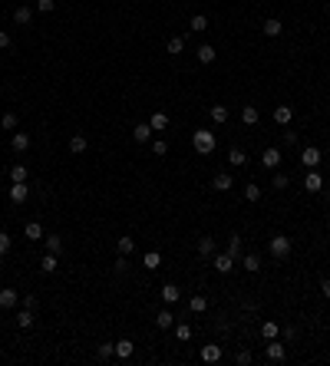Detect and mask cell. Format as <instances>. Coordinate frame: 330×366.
<instances>
[{
	"label": "cell",
	"instance_id": "cell-25",
	"mask_svg": "<svg viewBox=\"0 0 330 366\" xmlns=\"http://www.w3.org/2000/svg\"><path fill=\"white\" fill-rule=\"evenodd\" d=\"M261 336H264V340H277V336H281V327H277L274 320H264V323H261Z\"/></svg>",
	"mask_w": 330,
	"mask_h": 366
},
{
	"label": "cell",
	"instance_id": "cell-55",
	"mask_svg": "<svg viewBox=\"0 0 330 366\" xmlns=\"http://www.w3.org/2000/svg\"><path fill=\"white\" fill-rule=\"evenodd\" d=\"M327 175H330V172H327Z\"/></svg>",
	"mask_w": 330,
	"mask_h": 366
},
{
	"label": "cell",
	"instance_id": "cell-47",
	"mask_svg": "<svg viewBox=\"0 0 330 366\" xmlns=\"http://www.w3.org/2000/svg\"><path fill=\"white\" fill-rule=\"evenodd\" d=\"M112 271H116V274H125V271H129V261H125V254H119V257H116Z\"/></svg>",
	"mask_w": 330,
	"mask_h": 366
},
{
	"label": "cell",
	"instance_id": "cell-51",
	"mask_svg": "<svg viewBox=\"0 0 330 366\" xmlns=\"http://www.w3.org/2000/svg\"><path fill=\"white\" fill-rule=\"evenodd\" d=\"M284 145H297V132H284Z\"/></svg>",
	"mask_w": 330,
	"mask_h": 366
},
{
	"label": "cell",
	"instance_id": "cell-43",
	"mask_svg": "<svg viewBox=\"0 0 330 366\" xmlns=\"http://www.w3.org/2000/svg\"><path fill=\"white\" fill-rule=\"evenodd\" d=\"M244 198H248L251 205H255V201H261V188H258V185H244Z\"/></svg>",
	"mask_w": 330,
	"mask_h": 366
},
{
	"label": "cell",
	"instance_id": "cell-17",
	"mask_svg": "<svg viewBox=\"0 0 330 366\" xmlns=\"http://www.w3.org/2000/svg\"><path fill=\"white\" fill-rule=\"evenodd\" d=\"M159 294H162L165 304H179V300H182V291L175 284H162V291H159Z\"/></svg>",
	"mask_w": 330,
	"mask_h": 366
},
{
	"label": "cell",
	"instance_id": "cell-9",
	"mask_svg": "<svg viewBox=\"0 0 330 366\" xmlns=\"http://www.w3.org/2000/svg\"><path fill=\"white\" fill-rule=\"evenodd\" d=\"M221 343H205V347H201V360L205 363H218L221 360Z\"/></svg>",
	"mask_w": 330,
	"mask_h": 366
},
{
	"label": "cell",
	"instance_id": "cell-33",
	"mask_svg": "<svg viewBox=\"0 0 330 366\" xmlns=\"http://www.w3.org/2000/svg\"><path fill=\"white\" fill-rule=\"evenodd\" d=\"M188 310H192V313H205L208 310V300L201 297V294H195V297L188 300Z\"/></svg>",
	"mask_w": 330,
	"mask_h": 366
},
{
	"label": "cell",
	"instance_id": "cell-13",
	"mask_svg": "<svg viewBox=\"0 0 330 366\" xmlns=\"http://www.w3.org/2000/svg\"><path fill=\"white\" fill-rule=\"evenodd\" d=\"M195 56H198V63H205V66L218 60V53H215V46H212V43H201L198 50H195Z\"/></svg>",
	"mask_w": 330,
	"mask_h": 366
},
{
	"label": "cell",
	"instance_id": "cell-45",
	"mask_svg": "<svg viewBox=\"0 0 330 366\" xmlns=\"http://www.w3.org/2000/svg\"><path fill=\"white\" fill-rule=\"evenodd\" d=\"M168 152V142L165 139H156V142H152V155H165Z\"/></svg>",
	"mask_w": 330,
	"mask_h": 366
},
{
	"label": "cell",
	"instance_id": "cell-50",
	"mask_svg": "<svg viewBox=\"0 0 330 366\" xmlns=\"http://www.w3.org/2000/svg\"><path fill=\"white\" fill-rule=\"evenodd\" d=\"M7 46H10V33L0 30V50H7Z\"/></svg>",
	"mask_w": 330,
	"mask_h": 366
},
{
	"label": "cell",
	"instance_id": "cell-54",
	"mask_svg": "<svg viewBox=\"0 0 330 366\" xmlns=\"http://www.w3.org/2000/svg\"><path fill=\"white\" fill-rule=\"evenodd\" d=\"M327 17H330V4H327Z\"/></svg>",
	"mask_w": 330,
	"mask_h": 366
},
{
	"label": "cell",
	"instance_id": "cell-23",
	"mask_svg": "<svg viewBox=\"0 0 330 366\" xmlns=\"http://www.w3.org/2000/svg\"><path fill=\"white\" fill-rule=\"evenodd\" d=\"M198 254H201V257H212V254H215V238H208V234L198 238Z\"/></svg>",
	"mask_w": 330,
	"mask_h": 366
},
{
	"label": "cell",
	"instance_id": "cell-34",
	"mask_svg": "<svg viewBox=\"0 0 330 366\" xmlns=\"http://www.w3.org/2000/svg\"><path fill=\"white\" fill-rule=\"evenodd\" d=\"M228 254L235 257V261L241 257V234H228Z\"/></svg>",
	"mask_w": 330,
	"mask_h": 366
},
{
	"label": "cell",
	"instance_id": "cell-19",
	"mask_svg": "<svg viewBox=\"0 0 330 366\" xmlns=\"http://www.w3.org/2000/svg\"><path fill=\"white\" fill-rule=\"evenodd\" d=\"M132 139H136L139 145H142V142H149V139H152V125H149V122H139L136 129H132Z\"/></svg>",
	"mask_w": 330,
	"mask_h": 366
},
{
	"label": "cell",
	"instance_id": "cell-16",
	"mask_svg": "<svg viewBox=\"0 0 330 366\" xmlns=\"http://www.w3.org/2000/svg\"><path fill=\"white\" fill-rule=\"evenodd\" d=\"M56 267H60V254H50V251H46V254L40 257V271H43V274H53Z\"/></svg>",
	"mask_w": 330,
	"mask_h": 366
},
{
	"label": "cell",
	"instance_id": "cell-32",
	"mask_svg": "<svg viewBox=\"0 0 330 366\" xmlns=\"http://www.w3.org/2000/svg\"><path fill=\"white\" fill-rule=\"evenodd\" d=\"M43 244H46V251H50V254H60V251H63L60 234H43Z\"/></svg>",
	"mask_w": 330,
	"mask_h": 366
},
{
	"label": "cell",
	"instance_id": "cell-53",
	"mask_svg": "<svg viewBox=\"0 0 330 366\" xmlns=\"http://www.w3.org/2000/svg\"><path fill=\"white\" fill-rule=\"evenodd\" d=\"M320 291H324V297L330 300V280H324V284H320Z\"/></svg>",
	"mask_w": 330,
	"mask_h": 366
},
{
	"label": "cell",
	"instance_id": "cell-15",
	"mask_svg": "<svg viewBox=\"0 0 330 366\" xmlns=\"http://www.w3.org/2000/svg\"><path fill=\"white\" fill-rule=\"evenodd\" d=\"M156 327H159V330H172V327H175V313L168 310V307L156 313Z\"/></svg>",
	"mask_w": 330,
	"mask_h": 366
},
{
	"label": "cell",
	"instance_id": "cell-36",
	"mask_svg": "<svg viewBox=\"0 0 330 366\" xmlns=\"http://www.w3.org/2000/svg\"><path fill=\"white\" fill-rule=\"evenodd\" d=\"M17 122H20L17 112H4V116H0V125H4V132H13V129H17Z\"/></svg>",
	"mask_w": 330,
	"mask_h": 366
},
{
	"label": "cell",
	"instance_id": "cell-27",
	"mask_svg": "<svg viewBox=\"0 0 330 366\" xmlns=\"http://www.w3.org/2000/svg\"><path fill=\"white\" fill-rule=\"evenodd\" d=\"M30 20H33V10H30V7H17V10H13V23L27 27Z\"/></svg>",
	"mask_w": 330,
	"mask_h": 366
},
{
	"label": "cell",
	"instance_id": "cell-10",
	"mask_svg": "<svg viewBox=\"0 0 330 366\" xmlns=\"http://www.w3.org/2000/svg\"><path fill=\"white\" fill-rule=\"evenodd\" d=\"M261 165L268 168V172H271V168H277L281 165V149H264L261 152Z\"/></svg>",
	"mask_w": 330,
	"mask_h": 366
},
{
	"label": "cell",
	"instance_id": "cell-30",
	"mask_svg": "<svg viewBox=\"0 0 330 366\" xmlns=\"http://www.w3.org/2000/svg\"><path fill=\"white\" fill-rule=\"evenodd\" d=\"M241 264H244V271H248V274H258V271H261V257H258V254H244Z\"/></svg>",
	"mask_w": 330,
	"mask_h": 366
},
{
	"label": "cell",
	"instance_id": "cell-52",
	"mask_svg": "<svg viewBox=\"0 0 330 366\" xmlns=\"http://www.w3.org/2000/svg\"><path fill=\"white\" fill-rule=\"evenodd\" d=\"M23 307H30V310H37V297H33V294H27V297H23Z\"/></svg>",
	"mask_w": 330,
	"mask_h": 366
},
{
	"label": "cell",
	"instance_id": "cell-40",
	"mask_svg": "<svg viewBox=\"0 0 330 366\" xmlns=\"http://www.w3.org/2000/svg\"><path fill=\"white\" fill-rule=\"evenodd\" d=\"M17 323H20L23 330H27V327H33V310H30V307H23V310L17 313Z\"/></svg>",
	"mask_w": 330,
	"mask_h": 366
},
{
	"label": "cell",
	"instance_id": "cell-38",
	"mask_svg": "<svg viewBox=\"0 0 330 366\" xmlns=\"http://www.w3.org/2000/svg\"><path fill=\"white\" fill-rule=\"evenodd\" d=\"M188 27H192V33L208 30V17H205V13H195V17H192V23H188Z\"/></svg>",
	"mask_w": 330,
	"mask_h": 366
},
{
	"label": "cell",
	"instance_id": "cell-7",
	"mask_svg": "<svg viewBox=\"0 0 330 366\" xmlns=\"http://www.w3.org/2000/svg\"><path fill=\"white\" fill-rule=\"evenodd\" d=\"M212 264H215V271L218 274H231L235 271V257L224 251V254H212Z\"/></svg>",
	"mask_w": 330,
	"mask_h": 366
},
{
	"label": "cell",
	"instance_id": "cell-37",
	"mask_svg": "<svg viewBox=\"0 0 330 366\" xmlns=\"http://www.w3.org/2000/svg\"><path fill=\"white\" fill-rule=\"evenodd\" d=\"M208 116H212V122H228V109H224V106H212V109H208Z\"/></svg>",
	"mask_w": 330,
	"mask_h": 366
},
{
	"label": "cell",
	"instance_id": "cell-20",
	"mask_svg": "<svg viewBox=\"0 0 330 366\" xmlns=\"http://www.w3.org/2000/svg\"><path fill=\"white\" fill-rule=\"evenodd\" d=\"M132 353H136V343L132 340H116V356L119 360H129Z\"/></svg>",
	"mask_w": 330,
	"mask_h": 366
},
{
	"label": "cell",
	"instance_id": "cell-11",
	"mask_svg": "<svg viewBox=\"0 0 330 366\" xmlns=\"http://www.w3.org/2000/svg\"><path fill=\"white\" fill-rule=\"evenodd\" d=\"M271 119H274L277 125H287V122L294 119V106H277V109L271 112Z\"/></svg>",
	"mask_w": 330,
	"mask_h": 366
},
{
	"label": "cell",
	"instance_id": "cell-2",
	"mask_svg": "<svg viewBox=\"0 0 330 366\" xmlns=\"http://www.w3.org/2000/svg\"><path fill=\"white\" fill-rule=\"evenodd\" d=\"M268 248H271V257H274V261H284V257L291 254V238L287 234H274Z\"/></svg>",
	"mask_w": 330,
	"mask_h": 366
},
{
	"label": "cell",
	"instance_id": "cell-4",
	"mask_svg": "<svg viewBox=\"0 0 330 366\" xmlns=\"http://www.w3.org/2000/svg\"><path fill=\"white\" fill-rule=\"evenodd\" d=\"M300 162H304V168H317L320 162H324V152H320L317 145H307V149L300 152Z\"/></svg>",
	"mask_w": 330,
	"mask_h": 366
},
{
	"label": "cell",
	"instance_id": "cell-6",
	"mask_svg": "<svg viewBox=\"0 0 330 366\" xmlns=\"http://www.w3.org/2000/svg\"><path fill=\"white\" fill-rule=\"evenodd\" d=\"M27 198H30V185H27V181H10V201L13 205H23Z\"/></svg>",
	"mask_w": 330,
	"mask_h": 366
},
{
	"label": "cell",
	"instance_id": "cell-8",
	"mask_svg": "<svg viewBox=\"0 0 330 366\" xmlns=\"http://www.w3.org/2000/svg\"><path fill=\"white\" fill-rule=\"evenodd\" d=\"M17 304H20V294L13 291V287H4V291H0V307H4V310H13Z\"/></svg>",
	"mask_w": 330,
	"mask_h": 366
},
{
	"label": "cell",
	"instance_id": "cell-21",
	"mask_svg": "<svg viewBox=\"0 0 330 366\" xmlns=\"http://www.w3.org/2000/svg\"><path fill=\"white\" fill-rule=\"evenodd\" d=\"M264 37H281V30H284V23H281L277 17H271V20H264Z\"/></svg>",
	"mask_w": 330,
	"mask_h": 366
},
{
	"label": "cell",
	"instance_id": "cell-29",
	"mask_svg": "<svg viewBox=\"0 0 330 366\" xmlns=\"http://www.w3.org/2000/svg\"><path fill=\"white\" fill-rule=\"evenodd\" d=\"M159 264H162V254H159V251H145V257H142V267H145V271H156Z\"/></svg>",
	"mask_w": 330,
	"mask_h": 366
},
{
	"label": "cell",
	"instance_id": "cell-42",
	"mask_svg": "<svg viewBox=\"0 0 330 366\" xmlns=\"http://www.w3.org/2000/svg\"><path fill=\"white\" fill-rule=\"evenodd\" d=\"M27 175H30V172H27V165H13L10 168V181H27Z\"/></svg>",
	"mask_w": 330,
	"mask_h": 366
},
{
	"label": "cell",
	"instance_id": "cell-48",
	"mask_svg": "<svg viewBox=\"0 0 330 366\" xmlns=\"http://www.w3.org/2000/svg\"><path fill=\"white\" fill-rule=\"evenodd\" d=\"M251 360H255V356H251V350H241V353L235 356V363H238V366H248Z\"/></svg>",
	"mask_w": 330,
	"mask_h": 366
},
{
	"label": "cell",
	"instance_id": "cell-26",
	"mask_svg": "<svg viewBox=\"0 0 330 366\" xmlns=\"http://www.w3.org/2000/svg\"><path fill=\"white\" fill-rule=\"evenodd\" d=\"M149 125H152V132H165L168 116H165V112H152V116H149Z\"/></svg>",
	"mask_w": 330,
	"mask_h": 366
},
{
	"label": "cell",
	"instance_id": "cell-22",
	"mask_svg": "<svg viewBox=\"0 0 330 366\" xmlns=\"http://www.w3.org/2000/svg\"><path fill=\"white\" fill-rule=\"evenodd\" d=\"M215 188H218V192H231V188H235V178H231L228 172H218L215 175Z\"/></svg>",
	"mask_w": 330,
	"mask_h": 366
},
{
	"label": "cell",
	"instance_id": "cell-39",
	"mask_svg": "<svg viewBox=\"0 0 330 366\" xmlns=\"http://www.w3.org/2000/svg\"><path fill=\"white\" fill-rule=\"evenodd\" d=\"M96 356H99V360H112V356H116V343H99Z\"/></svg>",
	"mask_w": 330,
	"mask_h": 366
},
{
	"label": "cell",
	"instance_id": "cell-12",
	"mask_svg": "<svg viewBox=\"0 0 330 366\" xmlns=\"http://www.w3.org/2000/svg\"><path fill=\"white\" fill-rule=\"evenodd\" d=\"M10 145H13V152H17V155H23V152L30 149V136H27V132H13Z\"/></svg>",
	"mask_w": 330,
	"mask_h": 366
},
{
	"label": "cell",
	"instance_id": "cell-31",
	"mask_svg": "<svg viewBox=\"0 0 330 366\" xmlns=\"http://www.w3.org/2000/svg\"><path fill=\"white\" fill-rule=\"evenodd\" d=\"M116 248H119V254H132V251H136V238L122 234V238L116 241Z\"/></svg>",
	"mask_w": 330,
	"mask_h": 366
},
{
	"label": "cell",
	"instance_id": "cell-35",
	"mask_svg": "<svg viewBox=\"0 0 330 366\" xmlns=\"http://www.w3.org/2000/svg\"><path fill=\"white\" fill-rule=\"evenodd\" d=\"M182 50H185V37H172L165 43V53H172V56H179Z\"/></svg>",
	"mask_w": 330,
	"mask_h": 366
},
{
	"label": "cell",
	"instance_id": "cell-1",
	"mask_svg": "<svg viewBox=\"0 0 330 366\" xmlns=\"http://www.w3.org/2000/svg\"><path fill=\"white\" fill-rule=\"evenodd\" d=\"M192 145H195V152H198V155H212L215 145H218V139H215L212 129H195V132H192Z\"/></svg>",
	"mask_w": 330,
	"mask_h": 366
},
{
	"label": "cell",
	"instance_id": "cell-41",
	"mask_svg": "<svg viewBox=\"0 0 330 366\" xmlns=\"http://www.w3.org/2000/svg\"><path fill=\"white\" fill-rule=\"evenodd\" d=\"M175 336H179L182 343L192 340V327H188V323H175Z\"/></svg>",
	"mask_w": 330,
	"mask_h": 366
},
{
	"label": "cell",
	"instance_id": "cell-5",
	"mask_svg": "<svg viewBox=\"0 0 330 366\" xmlns=\"http://www.w3.org/2000/svg\"><path fill=\"white\" fill-rule=\"evenodd\" d=\"M304 188H307V192H311V195H317V192H324V175H320V172H317V168H311V172H307V175H304Z\"/></svg>",
	"mask_w": 330,
	"mask_h": 366
},
{
	"label": "cell",
	"instance_id": "cell-44",
	"mask_svg": "<svg viewBox=\"0 0 330 366\" xmlns=\"http://www.w3.org/2000/svg\"><path fill=\"white\" fill-rule=\"evenodd\" d=\"M271 185H274V188H277V192H284V188H287V185H291V178H287V175H284V172H277V175H274V178H271Z\"/></svg>",
	"mask_w": 330,
	"mask_h": 366
},
{
	"label": "cell",
	"instance_id": "cell-49",
	"mask_svg": "<svg viewBox=\"0 0 330 366\" xmlns=\"http://www.w3.org/2000/svg\"><path fill=\"white\" fill-rule=\"evenodd\" d=\"M7 251H10V234H7V231H0V257H4Z\"/></svg>",
	"mask_w": 330,
	"mask_h": 366
},
{
	"label": "cell",
	"instance_id": "cell-28",
	"mask_svg": "<svg viewBox=\"0 0 330 366\" xmlns=\"http://www.w3.org/2000/svg\"><path fill=\"white\" fill-rule=\"evenodd\" d=\"M86 136H80V132H76L73 139H69V152H73V155H83V152H86Z\"/></svg>",
	"mask_w": 330,
	"mask_h": 366
},
{
	"label": "cell",
	"instance_id": "cell-24",
	"mask_svg": "<svg viewBox=\"0 0 330 366\" xmlns=\"http://www.w3.org/2000/svg\"><path fill=\"white\" fill-rule=\"evenodd\" d=\"M228 165L244 168V165H248V152H241V149H231V152H228Z\"/></svg>",
	"mask_w": 330,
	"mask_h": 366
},
{
	"label": "cell",
	"instance_id": "cell-14",
	"mask_svg": "<svg viewBox=\"0 0 330 366\" xmlns=\"http://www.w3.org/2000/svg\"><path fill=\"white\" fill-rule=\"evenodd\" d=\"M241 122H244V125H258V122H261L258 106H241Z\"/></svg>",
	"mask_w": 330,
	"mask_h": 366
},
{
	"label": "cell",
	"instance_id": "cell-46",
	"mask_svg": "<svg viewBox=\"0 0 330 366\" xmlns=\"http://www.w3.org/2000/svg\"><path fill=\"white\" fill-rule=\"evenodd\" d=\"M37 10L40 13H53L56 10V0H37Z\"/></svg>",
	"mask_w": 330,
	"mask_h": 366
},
{
	"label": "cell",
	"instance_id": "cell-18",
	"mask_svg": "<svg viewBox=\"0 0 330 366\" xmlns=\"http://www.w3.org/2000/svg\"><path fill=\"white\" fill-rule=\"evenodd\" d=\"M23 234L30 238V241H43V224H40V221H27L23 224Z\"/></svg>",
	"mask_w": 330,
	"mask_h": 366
},
{
	"label": "cell",
	"instance_id": "cell-3",
	"mask_svg": "<svg viewBox=\"0 0 330 366\" xmlns=\"http://www.w3.org/2000/svg\"><path fill=\"white\" fill-rule=\"evenodd\" d=\"M264 356H268V363H284L287 360V347H284V343H277V340H268Z\"/></svg>",
	"mask_w": 330,
	"mask_h": 366
}]
</instances>
